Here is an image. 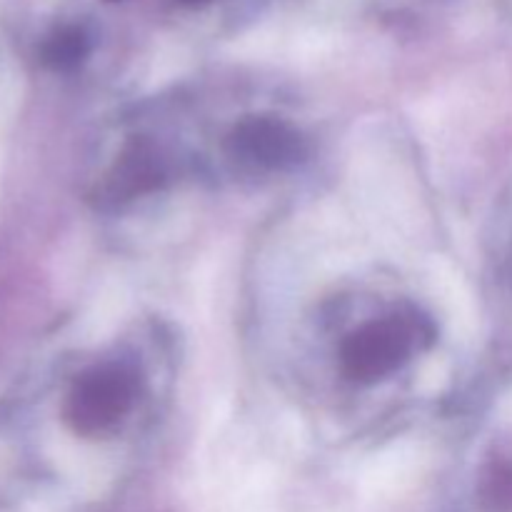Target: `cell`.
Returning a JSON list of instances; mask_svg holds the SVG:
<instances>
[{
  "label": "cell",
  "mask_w": 512,
  "mask_h": 512,
  "mask_svg": "<svg viewBox=\"0 0 512 512\" xmlns=\"http://www.w3.org/2000/svg\"><path fill=\"white\" fill-rule=\"evenodd\" d=\"M163 180L165 165L158 150L150 143H135L115 163L110 188H113V195H120V198H135V195L155 190Z\"/></svg>",
  "instance_id": "4"
},
{
  "label": "cell",
  "mask_w": 512,
  "mask_h": 512,
  "mask_svg": "<svg viewBox=\"0 0 512 512\" xmlns=\"http://www.w3.org/2000/svg\"><path fill=\"white\" fill-rule=\"evenodd\" d=\"M433 340V328L418 313H393L355 330L343 348V365L350 378L375 383L405 365L415 350Z\"/></svg>",
  "instance_id": "1"
},
{
  "label": "cell",
  "mask_w": 512,
  "mask_h": 512,
  "mask_svg": "<svg viewBox=\"0 0 512 512\" xmlns=\"http://www.w3.org/2000/svg\"><path fill=\"white\" fill-rule=\"evenodd\" d=\"M85 55V38L78 30H60L50 38V43L45 45V58L48 63H53L55 68H70V65L80 63V58Z\"/></svg>",
  "instance_id": "6"
},
{
  "label": "cell",
  "mask_w": 512,
  "mask_h": 512,
  "mask_svg": "<svg viewBox=\"0 0 512 512\" xmlns=\"http://www.w3.org/2000/svg\"><path fill=\"white\" fill-rule=\"evenodd\" d=\"M480 503L485 512H512V455L490 463L480 483Z\"/></svg>",
  "instance_id": "5"
},
{
  "label": "cell",
  "mask_w": 512,
  "mask_h": 512,
  "mask_svg": "<svg viewBox=\"0 0 512 512\" xmlns=\"http://www.w3.org/2000/svg\"><path fill=\"white\" fill-rule=\"evenodd\" d=\"M230 148L240 160L265 165V168H285L303 160L305 143L290 125L275 118H248L230 135Z\"/></svg>",
  "instance_id": "3"
},
{
  "label": "cell",
  "mask_w": 512,
  "mask_h": 512,
  "mask_svg": "<svg viewBox=\"0 0 512 512\" xmlns=\"http://www.w3.org/2000/svg\"><path fill=\"white\" fill-rule=\"evenodd\" d=\"M140 393V375L128 363H103L75 380L65 403V420L80 435L113 428Z\"/></svg>",
  "instance_id": "2"
}]
</instances>
